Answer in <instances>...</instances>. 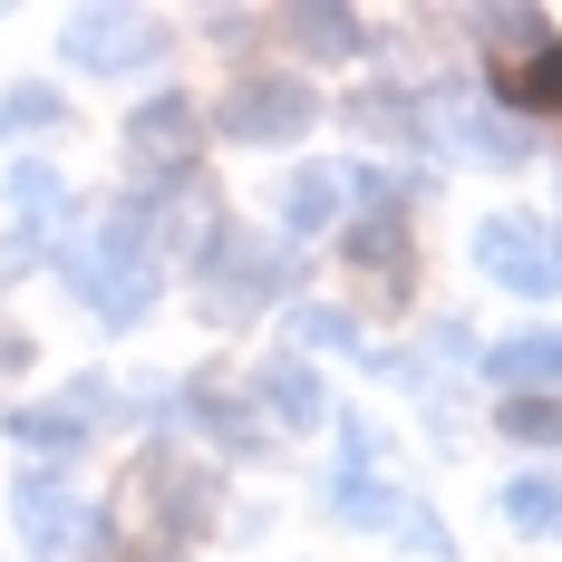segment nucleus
Here are the masks:
<instances>
[{"mask_svg": "<svg viewBox=\"0 0 562 562\" xmlns=\"http://www.w3.org/2000/svg\"><path fill=\"white\" fill-rule=\"evenodd\" d=\"M485 379L505 397H562V330H514L485 349Z\"/></svg>", "mask_w": 562, "mask_h": 562, "instance_id": "obj_8", "label": "nucleus"}, {"mask_svg": "<svg viewBox=\"0 0 562 562\" xmlns=\"http://www.w3.org/2000/svg\"><path fill=\"white\" fill-rule=\"evenodd\" d=\"M447 136L465 156H485V166H524V156H533L524 126H514V116H485V108H447Z\"/></svg>", "mask_w": 562, "mask_h": 562, "instance_id": "obj_12", "label": "nucleus"}, {"mask_svg": "<svg viewBox=\"0 0 562 562\" xmlns=\"http://www.w3.org/2000/svg\"><path fill=\"white\" fill-rule=\"evenodd\" d=\"M495 427L524 437V447H562V397H505V407H495Z\"/></svg>", "mask_w": 562, "mask_h": 562, "instance_id": "obj_14", "label": "nucleus"}, {"mask_svg": "<svg viewBox=\"0 0 562 562\" xmlns=\"http://www.w3.org/2000/svg\"><path fill=\"white\" fill-rule=\"evenodd\" d=\"M194 417H204V427H214V437H224V447H252V437H262V417H252V407H243V397H224V389H214V379H204V389H194Z\"/></svg>", "mask_w": 562, "mask_h": 562, "instance_id": "obj_15", "label": "nucleus"}, {"mask_svg": "<svg viewBox=\"0 0 562 562\" xmlns=\"http://www.w3.org/2000/svg\"><path fill=\"white\" fill-rule=\"evenodd\" d=\"M58 272L68 291L98 311V321H146V301H156V233H146V204H116L108 224H88L68 252H58Z\"/></svg>", "mask_w": 562, "mask_h": 562, "instance_id": "obj_1", "label": "nucleus"}, {"mask_svg": "<svg viewBox=\"0 0 562 562\" xmlns=\"http://www.w3.org/2000/svg\"><path fill=\"white\" fill-rule=\"evenodd\" d=\"M58 49H68V68H88V78H116L126 58H146V20L136 10H78Z\"/></svg>", "mask_w": 562, "mask_h": 562, "instance_id": "obj_9", "label": "nucleus"}, {"mask_svg": "<svg viewBox=\"0 0 562 562\" xmlns=\"http://www.w3.org/2000/svg\"><path fill=\"white\" fill-rule=\"evenodd\" d=\"M0 116H20V126H49V116H58V98H49V88H20V98H10Z\"/></svg>", "mask_w": 562, "mask_h": 562, "instance_id": "obj_19", "label": "nucleus"}, {"mask_svg": "<svg viewBox=\"0 0 562 562\" xmlns=\"http://www.w3.org/2000/svg\"><path fill=\"white\" fill-rule=\"evenodd\" d=\"M291 30H301L311 49H330V58L359 49V20H349V10H291Z\"/></svg>", "mask_w": 562, "mask_h": 562, "instance_id": "obj_16", "label": "nucleus"}, {"mask_svg": "<svg viewBox=\"0 0 562 562\" xmlns=\"http://www.w3.org/2000/svg\"><path fill=\"white\" fill-rule=\"evenodd\" d=\"M10 514H20V533H30V553H40V562L88 553V533H98V514L78 505V485H58V475H20Z\"/></svg>", "mask_w": 562, "mask_h": 562, "instance_id": "obj_4", "label": "nucleus"}, {"mask_svg": "<svg viewBox=\"0 0 562 562\" xmlns=\"http://www.w3.org/2000/svg\"><path fill=\"white\" fill-rule=\"evenodd\" d=\"M505 524H514V533L562 543V485H553V475H514V485H505Z\"/></svg>", "mask_w": 562, "mask_h": 562, "instance_id": "obj_13", "label": "nucleus"}, {"mask_svg": "<svg viewBox=\"0 0 562 562\" xmlns=\"http://www.w3.org/2000/svg\"><path fill=\"white\" fill-rule=\"evenodd\" d=\"M311 116H321L311 78H291V68H252V78H233V88H224L214 126H224L233 146H291V136H311Z\"/></svg>", "mask_w": 562, "mask_h": 562, "instance_id": "obj_2", "label": "nucleus"}, {"mask_svg": "<svg viewBox=\"0 0 562 562\" xmlns=\"http://www.w3.org/2000/svg\"><path fill=\"white\" fill-rule=\"evenodd\" d=\"M291 330L311 339V349H349V339H359V330H349V311H291Z\"/></svg>", "mask_w": 562, "mask_h": 562, "instance_id": "obj_18", "label": "nucleus"}, {"mask_svg": "<svg viewBox=\"0 0 562 562\" xmlns=\"http://www.w3.org/2000/svg\"><path fill=\"white\" fill-rule=\"evenodd\" d=\"M505 88H514V98H533V108H562V49H543L533 68H514Z\"/></svg>", "mask_w": 562, "mask_h": 562, "instance_id": "obj_17", "label": "nucleus"}, {"mask_svg": "<svg viewBox=\"0 0 562 562\" xmlns=\"http://www.w3.org/2000/svg\"><path fill=\"white\" fill-rule=\"evenodd\" d=\"M98 417H108V389H68L58 407H20V417H10V447H30V456H78Z\"/></svg>", "mask_w": 562, "mask_h": 562, "instance_id": "obj_7", "label": "nucleus"}, {"mask_svg": "<svg viewBox=\"0 0 562 562\" xmlns=\"http://www.w3.org/2000/svg\"><path fill=\"white\" fill-rule=\"evenodd\" d=\"M126 156H136V175H184L194 166V108L184 98H156V108H136L126 116Z\"/></svg>", "mask_w": 562, "mask_h": 562, "instance_id": "obj_6", "label": "nucleus"}, {"mask_svg": "<svg viewBox=\"0 0 562 562\" xmlns=\"http://www.w3.org/2000/svg\"><path fill=\"white\" fill-rule=\"evenodd\" d=\"M339 204H349V175H339V166H301V175H291V194H281V233L311 243V233L339 224Z\"/></svg>", "mask_w": 562, "mask_h": 562, "instance_id": "obj_11", "label": "nucleus"}, {"mask_svg": "<svg viewBox=\"0 0 562 562\" xmlns=\"http://www.w3.org/2000/svg\"><path fill=\"white\" fill-rule=\"evenodd\" d=\"M475 262L505 281L514 301H553L562 291V233L543 214H485L475 224Z\"/></svg>", "mask_w": 562, "mask_h": 562, "instance_id": "obj_3", "label": "nucleus"}, {"mask_svg": "<svg viewBox=\"0 0 562 562\" xmlns=\"http://www.w3.org/2000/svg\"><path fill=\"white\" fill-rule=\"evenodd\" d=\"M252 397L272 407L281 427H330V389H321V369H301V359H272V369L252 379Z\"/></svg>", "mask_w": 562, "mask_h": 562, "instance_id": "obj_10", "label": "nucleus"}, {"mask_svg": "<svg viewBox=\"0 0 562 562\" xmlns=\"http://www.w3.org/2000/svg\"><path fill=\"white\" fill-rule=\"evenodd\" d=\"M204 311H252V301H272L281 291V252H262L252 233H214L204 243Z\"/></svg>", "mask_w": 562, "mask_h": 562, "instance_id": "obj_5", "label": "nucleus"}]
</instances>
